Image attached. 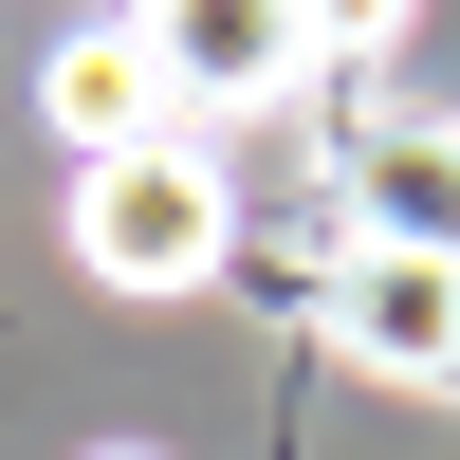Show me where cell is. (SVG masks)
Instances as JSON below:
<instances>
[{
    "label": "cell",
    "instance_id": "cell-1",
    "mask_svg": "<svg viewBox=\"0 0 460 460\" xmlns=\"http://www.w3.org/2000/svg\"><path fill=\"white\" fill-rule=\"evenodd\" d=\"M74 258L111 295H221L240 277V184H221L203 129H147L111 166H74Z\"/></svg>",
    "mask_w": 460,
    "mask_h": 460
},
{
    "label": "cell",
    "instance_id": "cell-2",
    "mask_svg": "<svg viewBox=\"0 0 460 460\" xmlns=\"http://www.w3.org/2000/svg\"><path fill=\"white\" fill-rule=\"evenodd\" d=\"M314 332H332V368H368V387H460V258H424V240H332Z\"/></svg>",
    "mask_w": 460,
    "mask_h": 460
},
{
    "label": "cell",
    "instance_id": "cell-3",
    "mask_svg": "<svg viewBox=\"0 0 460 460\" xmlns=\"http://www.w3.org/2000/svg\"><path fill=\"white\" fill-rule=\"evenodd\" d=\"M147 74H166V111L203 129V111H295L314 93V19L295 0H129Z\"/></svg>",
    "mask_w": 460,
    "mask_h": 460
},
{
    "label": "cell",
    "instance_id": "cell-4",
    "mask_svg": "<svg viewBox=\"0 0 460 460\" xmlns=\"http://www.w3.org/2000/svg\"><path fill=\"white\" fill-rule=\"evenodd\" d=\"M332 184H350V221H368V240H424V258H460V129H442V111H368Z\"/></svg>",
    "mask_w": 460,
    "mask_h": 460
},
{
    "label": "cell",
    "instance_id": "cell-5",
    "mask_svg": "<svg viewBox=\"0 0 460 460\" xmlns=\"http://www.w3.org/2000/svg\"><path fill=\"white\" fill-rule=\"evenodd\" d=\"M37 111L74 129V166H111V147H147V129H184V111H166V74H147V37H129V19H93V37H56V56H37Z\"/></svg>",
    "mask_w": 460,
    "mask_h": 460
},
{
    "label": "cell",
    "instance_id": "cell-6",
    "mask_svg": "<svg viewBox=\"0 0 460 460\" xmlns=\"http://www.w3.org/2000/svg\"><path fill=\"white\" fill-rule=\"evenodd\" d=\"M295 19H314V56H387V37L424 19V0H295Z\"/></svg>",
    "mask_w": 460,
    "mask_h": 460
},
{
    "label": "cell",
    "instance_id": "cell-7",
    "mask_svg": "<svg viewBox=\"0 0 460 460\" xmlns=\"http://www.w3.org/2000/svg\"><path fill=\"white\" fill-rule=\"evenodd\" d=\"M111 460H129V442H111Z\"/></svg>",
    "mask_w": 460,
    "mask_h": 460
}]
</instances>
